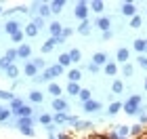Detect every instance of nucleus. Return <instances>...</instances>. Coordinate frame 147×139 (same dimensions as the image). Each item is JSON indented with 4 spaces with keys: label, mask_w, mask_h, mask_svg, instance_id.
<instances>
[{
    "label": "nucleus",
    "mask_w": 147,
    "mask_h": 139,
    "mask_svg": "<svg viewBox=\"0 0 147 139\" xmlns=\"http://www.w3.org/2000/svg\"><path fill=\"white\" fill-rule=\"evenodd\" d=\"M141 103H143L141 95H130V99H126V101L122 103V110L128 116H137L139 112H141Z\"/></svg>",
    "instance_id": "f257e3e1"
},
{
    "label": "nucleus",
    "mask_w": 147,
    "mask_h": 139,
    "mask_svg": "<svg viewBox=\"0 0 147 139\" xmlns=\"http://www.w3.org/2000/svg\"><path fill=\"white\" fill-rule=\"evenodd\" d=\"M30 13H36V17L40 19H46L49 15H53L49 2H34V9H30Z\"/></svg>",
    "instance_id": "f03ea898"
},
{
    "label": "nucleus",
    "mask_w": 147,
    "mask_h": 139,
    "mask_svg": "<svg viewBox=\"0 0 147 139\" xmlns=\"http://www.w3.org/2000/svg\"><path fill=\"white\" fill-rule=\"evenodd\" d=\"M88 2H84V0H80V2H76V9H74V17L80 19V21H84V19H88Z\"/></svg>",
    "instance_id": "7ed1b4c3"
},
{
    "label": "nucleus",
    "mask_w": 147,
    "mask_h": 139,
    "mask_svg": "<svg viewBox=\"0 0 147 139\" xmlns=\"http://www.w3.org/2000/svg\"><path fill=\"white\" fill-rule=\"evenodd\" d=\"M51 108L55 110V114H67V110H69V105L67 101H65L63 97H57V99H53V103H51Z\"/></svg>",
    "instance_id": "20e7f679"
},
{
    "label": "nucleus",
    "mask_w": 147,
    "mask_h": 139,
    "mask_svg": "<svg viewBox=\"0 0 147 139\" xmlns=\"http://www.w3.org/2000/svg\"><path fill=\"white\" fill-rule=\"evenodd\" d=\"M120 13H122L124 17H130V19H132V17L137 15V6L132 4V2H128V0H126V2L120 4Z\"/></svg>",
    "instance_id": "39448f33"
},
{
    "label": "nucleus",
    "mask_w": 147,
    "mask_h": 139,
    "mask_svg": "<svg viewBox=\"0 0 147 139\" xmlns=\"http://www.w3.org/2000/svg\"><path fill=\"white\" fill-rule=\"evenodd\" d=\"M23 28H21V23L19 21H15V19H9V21L4 23V32L9 36H13V34H17V32H21Z\"/></svg>",
    "instance_id": "423d86ee"
},
{
    "label": "nucleus",
    "mask_w": 147,
    "mask_h": 139,
    "mask_svg": "<svg viewBox=\"0 0 147 139\" xmlns=\"http://www.w3.org/2000/svg\"><path fill=\"white\" fill-rule=\"evenodd\" d=\"M17 57L19 59H32V46L28 42H21L17 46Z\"/></svg>",
    "instance_id": "0eeeda50"
},
{
    "label": "nucleus",
    "mask_w": 147,
    "mask_h": 139,
    "mask_svg": "<svg viewBox=\"0 0 147 139\" xmlns=\"http://www.w3.org/2000/svg\"><path fill=\"white\" fill-rule=\"evenodd\" d=\"M95 65H99V68H105V63L109 61V57H107V53H103V51H97L95 55H92V59H90Z\"/></svg>",
    "instance_id": "6e6552de"
},
{
    "label": "nucleus",
    "mask_w": 147,
    "mask_h": 139,
    "mask_svg": "<svg viewBox=\"0 0 147 139\" xmlns=\"http://www.w3.org/2000/svg\"><path fill=\"white\" fill-rule=\"evenodd\" d=\"M128 59H130V51L126 49V46H120V49L116 51V61H120V63H128Z\"/></svg>",
    "instance_id": "1a4fd4ad"
},
{
    "label": "nucleus",
    "mask_w": 147,
    "mask_h": 139,
    "mask_svg": "<svg viewBox=\"0 0 147 139\" xmlns=\"http://www.w3.org/2000/svg\"><path fill=\"white\" fill-rule=\"evenodd\" d=\"M78 34H82V36H90V32H92V23H90V19H84V21H80V25L76 28Z\"/></svg>",
    "instance_id": "9d476101"
},
{
    "label": "nucleus",
    "mask_w": 147,
    "mask_h": 139,
    "mask_svg": "<svg viewBox=\"0 0 147 139\" xmlns=\"http://www.w3.org/2000/svg\"><path fill=\"white\" fill-rule=\"evenodd\" d=\"M82 108H84V112H86V114H97V112L101 110V103H99V101H95V99H90V101L82 103Z\"/></svg>",
    "instance_id": "9b49d317"
},
{
    "label": "nucleus",
    "mask_w": 147,
    "mask_h": 139,
    "mask_svg": "<svg viewBox=\"0 0 147 139\" xmlns=\"http://www.w3.org/2000/svg\"><path fill=\"white\" fill-rule=\"evenodd\" d=\"M19 74H21V70H19V65H15V63H11L9 68L4 70V76H6V78H11V80H17Z\"/></svg>",
    "instance_id": "f8f14e48"
},
{
    "label": "nucleus",
    "mask_w": 147,
    "mask_h": 139,
    "mask_svg": "<svg viewBox=\"0 0 147 139\" xmlns=\"http://www.w3.org/2000/svg\"><path fill=\"white\" fill-rule=\"evenodd\" d=\"M23 74H25V76H30V78H36V76L40 74V70H38L32 61H25V65H23Z\"/></svg>",
    "instance_id": "ddd939ff"
},
{
    "label": "nucleus",
    "mask_w": 147,
    "mask_h": 139,
    "mask_svg": "<svg viewBox=\"0 0 147 139\" xmlns=\"http://www.w3.org/2000/svg\"><path fill=\"white\" fill-rule=\"evenodd\" d=\"M49 32H51V36H53V38H59V36L63 34V23H59V21L49 23Z\"/></svg>",
    "instance_id": "4468645a"
},
{
    "label": "nucleus",
    "mask_w": 147,
    "mask_h": 139,
    "mask_svg": "<svg viewBox=\"0 0 147 139\" xmlns=\"http://www.w3.org/2000/svg\"><path fill=\"white\" fill-rule=\"evenodd\" d=\"M32 114H34V110H32V105H28V103H25L21 110L13 112V116H17V118H32Z\"/></svg>",
    "instance_id": "2eb2a0df"
},
{
    "label": "nucleus",
    "mask_w": 147,
    "mask_h": 139,
    "mask_svg": "<svg viewBox=\"0 0 147 139\" xmlns=\"http://www.w3.org/2000/svg\"><path fill=\"white\" fill-rule=\"evenodd\" d=\"M132 49H135L139 55H145V53H147V40H143V38H137V40L132 42Z\"/></svg>",
    "instance_id": "dca6fc26"
},
{
    "label": "nucleus",
    "mask_w": 147,
    "mask_h": 139,
    "mask_svg": "<svg viewBox=\"0 0 147 139\" xmlns=\"http://www.w3.org/2000/svg\"><path fill=\"white\" fill-rule=\"evenodd\" d=\"M95 25H97L101 32H109V28H111V19H109V17H99Z\"/></svg>",
    "instance_id": "f3484780"
},
{
    "label": "nucleus",
    "mask_w": 147,
    "mask_h": 139,
    "mask_svg": "<svg viewBox=\"0 0 147 139\" xmlns=\"http://www.w3.org/2000/svg\"><path fill=\"white\" fill-rule=\"evenodd\" d=\"M2 59H4V61L9 63V65H11V63H15L17 59H19V57H17V49H6V53L2 55Z\"/></svg>",
    "instance_id": "a211bd4d"
},
{
    "label": "nucleus",
    "mask_w": 147,
    "mask_h": 139,
    "mask_svg": "<svg viewBox=\"0 0 147 139\" xmlns=\"http://www.w3.org/2000/svg\"><path fill=\"white\" fill-rule=\"evenodd\" d=\"M80 82H69L67 87H65V93H67V95H71V97H78L80 95Z\"/></svg>",
    "instance_id": "6ab92c4d"
},
{
    "label": "nucleus",
    "mask_w": 147,
    "mask_h": 139,
    "mask_svg": "<svg viewBox=\"0 0 147 139\" xmlns=\"http://www.w3.org/2000/svg\"><path fill=\"white\" fill-rule=\"evenodd\" d=\"M49 6H51V13L59 15V13L63 11V6H65V0H53V2H49Z\"/></svg>",
    "instance_id": "aec40b11"
},
{
    "label": "nucleus",
    "mask_w": 147,
    "mask_h": 139,
    "mask_svg": "<svg viewBox=\"0 0 147 139\" xmlns=\"http://www.w3.org/2000/svg\"><path fill=\"white\" fill-rule=\"evenodd\" d=\"M103 72H105V76H116L118 74V63L116 61H107L105 68H103Z\"/></svg>",
    "instance_id": "412c9836"
},
{
    "label": "nucleus",
    "mask_w": 147,
    "mask_h": 139,
    "mask_svg": "<svg viewBox=\"0 0 147 139\" xmlns=\"http://www.w3.org/2000/svg\"><path fill=\"white\" fill-rule=\"evenodd\" d=\"M49 93L53 95V99H57V97H61V95H63V89L59 87L57 82H49Z\"/></svg>",
    "instance_id": "4be33fe9"
},
{
    "label": "nucleus",
    "mask_w": 147,
    "mask_h": 139,
    "mask_svg": "<svg viewBox=\"0 0 147 139\" xmlns=\"http://www.w3.org/2000/svg\"><path fill=\"white\" fill-rule=\"evenodd\" d=\"M88 9H90V11H95V13H99V15H101V13L105 11V2H103V0H92V2L88 4Z\"/></svg>",
    "instance_id": "5701e85b"
},
{
    "label": "nucleus",
    "mask_w": 147,
    "mask_h": 139,
    "mask_svg": "<svg viewBox=\"0 0 147 139\" xmlns=\"http://www.w3.org/2000/svg\"><path fill=\"white\" fill-rule=\"evenodd\" d=\"M28 97H30V101H32V103H42V101H44V93H40V91H36V89H34V91H30V95H28Z\"/></svg>",
    "instance_id": "b1692460"
},
{
    "label": "nucleus",
    "mask_w": 147,
    "mask_h": 139,
    "mask_svg": "<svg viewBox=\"0 0 147 139\" xmlns=\"http://www.w3.org/2000/svg\"><path fill=\"white\" fill-rule=\"evenodd\" d=\"M116 135L118 137H128L130 135V127H128V124H116Z\"/></svg>",
    "instance_id": "393cba45"
},
{
    "label": "nucleus",
    "mask_w": 147,
    "mask_h": 139,
    "mask_svg": "<svg viewBox=\"0 0 147 139\" xmlns=\"http://www.w3.org/2000/svg\"><path fill=\"white\" fill-rule=\"evenodd\" d=\"M38 32H40V30H38V28H36V25L32 23V21H30V23L23 28V34L28 36V38H34V36H38Z\"/></svg>",
    "instance_id": "a878e982"
},
{
    "label": "nucleus",
    "mask_w": 147,
    "mask_h": 139,
    "mask_svg": "<svg viewBox=\"0 0 147 139\" xmlns=\"http://www.w3.org/2000/svg\"><path fill=\"white\" fill-rule=\"evenodd\" d=\"M120 110H122V103H120V101H111L107 105V116H116Z\"/></svg>",
    "instance_id": "bb28decb"
},
{
    "label": "nucleus",
    "mask_w": 147,
    "mask_h": 139,
    "mask_svg": "<svg viewBox=\"0 0 147 139\" xmlns=\"http://www.w3.org/2000/svg\"><path fill=\"white\" fill-rule=\"evenodd\" d=\"M67 80L69 82H80V80H82V72H80V70H69L67 72Z\"/></svg>",
    "instance_id": "cd10ccee"
},
{
    "label": "nucleus",
    "mask_w": 147,
    "mask_h": 139,
    "mask_svg": "<svg viewBox=\"0 0 147 139\" xmlns=\"http://www.w3.org/2000/svg\"><path fill=\"white\" fill-rule=\"evenodd\" d=\"M92 127H95L92 122H86V120H78V122H76V127H74V129H76V131H92Z\"/></svg>",
    "instance_id": "c85d7f7f"
},
{
    "label": "nucleus",
    "mask_w": 147,
    "mask_h": 139,
    "mask_svg": "<svg viewBox=\"0 0 147 139\" xmlns=\"http://www.w3.org/2000/svg\"><path fill=\"white\" fill-rule=\"evenodd\" d=\"M143 133H145V127H143V124H135V127H130V135L135 137V139H139Z\"/></svg>",
    "instance_id": "c756f323"
},
{
    "label": "nucleus",
    "mask_w": 147,
    "mask_h": 139,
    "mask_svg": "<svg viewBox=\"0 0 147 139\" xmlns=\"http://www.w3.org/2000/svg\"><path fill=\"white\" fill-rule=\"evenodd\" d=\"M57 59H59V61H57V63H59V65H61V68H63V70H65V68H67V65L71 63V59H69V55H67V53H61V55H59Z\"/></svg>",
    "instance_id": "7c9ffc66"
},
{
    "label": "nucleus",
    "mask_w": 147,
    "mask_h": 139,
    "mask_svg": "<svg viewBox=\"0 0 147 139\" xmlns=\"http://www.w3.org/2000/svg\"><path fill=\"white\" fill-rule=\"evenodd\" d=\"M11 118H13V112L6 110V108H2V112H0V122L6 124V122H11Z\"/></svg>",
    "instance_id": "2f4dec72"
},
{
    "label": "nucleus",
    "mask_w": 147,
    "mask_h": 139,
    "mask_svg": "<svg viewBox=\"0 0 147 139\" xmlns=\"http://www.w3.org/2000/svg\"><path fill=\"white\" fill-rule=\"evenodd\" d=\"M67 55H69V59H71V63H78L80 59H82V51H80V49H71Z\"/></svg>",
    "instance_id": "473e14b6"
},
{
    "label": "nucleus",
    "mask_w": 147,
    "mask_h": 139,
    "mask_svg": "<svg viewBox=\"0 0 147 139\" xmlns=\"http://www.w3.org/2000/svg\"><path fill=\"white\" fill-rule=\"evenodd\" d=\"M111 93H113V95H120V93H124V82H122V80H113V84H111Z\"/></svg>",
    "instance_id": "72a5a7b5"
},
{
    "label": "nucleus",
    "mask_w": 147,
    "mask_h": 139,
    "mask_svg": "<svg viewBox=\"0 0 147 139\" xmlns=\"http://www.w3.org/2000/svg\"><path fill=\"white\" fill-rule=\"evenodd\" d=\"M23 105H25V103H23V99L15 97V99H13V101H11V108H9V110H11V112H17V110H21Z\"/></svg>",
    "instance_id": "f704fd0d"
},
{
    "label": "nucleus",
    "mask_w": 147,
    "mask_h": 139,
    "mask_svg": "<svg viewBox=\"0 0 147 139\" xmlns=\"http://www.w3.org/2000/svg\"><path fill=\"white\" fill-rule=\"evenodd\" d=\"M30 61H32V63H34V65H36V68H38V70H46V61H44V59H42V57H32V59H30Z\"/></svg>",
    "instance_id": "c9c22d12"
},
{
    "label": "nucleus",
    "mask_w": 147,
    "mask_h": 139,
    "mask_svg": "<svg viewBox=\"0 0 147 139\" xmlns=\"http://www.w3.org/2000/svg\"><path fill=\"white\" fill-rule=\"evenodd\" d=\"M67 116L69 114H53V122L55 124H65L67 122Z\"/></svg>",
    "instance_id": "e433bc0d"
},
{
    "label": "nucleus",
    "mask_w": 147,
    "mask_h": 139,
    "mask_svg": "<svg viewBox=\"0 0 147 139\" xmlns=\"http://www.w3.org/2000/svg\"><path fill=\"white\" fill-rule=\"evenodd\" d=\"M141 25H143V17L137 13V15L130 19V28H135V30H137V28H141Z\"/></svg>",
    "instance_id": "4c0bfd02"
},
{
    "label": "nucleus",
    "mask_w": 147,
    "mask_h": 139,
    "mask_svg": "<svg viewBox=\"0 0 147 139\" xmlns=\"http://www.w3.org/2000/svg\"><path fill=\"white\" fill-rule=\"evenodd\" d=\"M0 99H4V101H13L15 99V95H13V91H4V89H0Z\"/></svg>",
    "instance_id": "58836bf2"
},
{
    "label": "nucleus",
    "mask_w": 147,
    "mask_h": 139,
    "mask_svg": "<svg viewBox=\"0 0 147 139\" xmlns=\"http://www.w3.org/2000/svg\"><path fill=\"white\" fill-rule=\"evenodd\" d=\"M19 127H34V120L32 118H17V129Z\"/></svg>",
    "instance_id": "ea45409f"
},
{
    "label": "nucleus",
    "mask_w": 147,
    "mask_h": 139,
    "mask_svg": "<svg viewBox=\"0 0 147 139\" xmlns=\"http://www.w3.org/2000/svg\"><path fill=\"white\" fill-rule=\"evenodd\" d=\"M80 101H82V103H86V101H90V89H82V91H80Z\"/></svg>",
    "instance_id": "a19ab883"
},
{
    "label": "nucleus",
    "mask_w": 147,
    "mask_h": 139,
    "mask_svg": "<svg viewBox=\"0 0 147 139\" xmlns=\"http://www.w3.org/2000/svg\"><path fill=\"white\" fill-rule=\"evenodd\" d=\"M132 72H135V68H132L130 63H124V65H122V74H124V78H130Z\"/></svg>",
    "instance_id": "79ce46f5"
},
{
    "label": "nucleus",
    "mask_w": 147,
    "mask_h": 139,
    "mask_svg": "<svg viewBox=\"0 0 147 139\" xmlns=\"http://www.w3.org/2000/svg\"><path fill=\"white\" fill-rule=\"evenodd\" d=\"M19 131H21V135H25V137H34L36 135L34 127H19Z\"/></svg>",
    "instance_id": "37998d69"
},
{
    "label": "nucleus",
    "mask_w": 147,
    "mask_h": 139,
    "mask_svg": "<svg viewBox=\"0 0 147 139\" xmlns=\"http://www.w3.org/2000/svg\"><path fill=\"white\" fill-rule=\"evenodd\" d=\"M40 122L44 124V127H49V124H53V116L51 114H40V118H38Z\"/></svg>",
    "instance_id": "c03bdc74"
},
{
    "label": "nucleus",
    "mask_w": 147,
    "mask_h": 139,
    "mask_svg": "<svg viewBox=\"0 0 147 139\" xmlns=\"http://www.w3.org/2000/svg\"><path fill=\"white\" fill-rule=\"evenodd\" d=\"M53 49H55V46H53V44H51L49 40H46V42H44L42 46H40V53H42V55H46V53H51Z\"/></svg>",
    "instance_id": "a18cd8bd"
},
{
    "label": "nucleus",
    "mask_w": 147,
    "mask_h": 139,
    "mask_svg": "<svg viewBox=\"0 0 147 139\" xmlns=\"http://www.w3.org/2000/svg\"><path fill=\"white\" fill-rule=\"evenodd\" d=\"M23 36H25V34H23V30H21V32H17V34H13V36H11V40H13V42H17V44H21Z\"/></svg>",
    "instance_id": "49530a36"
},
{
    "label": "nucleus",
    "mask_w": 147,
    "mask_h": 139,
    "mask_svg": "<svg viewBox=\"0 0 147 139\" xmlns=\"http://www.w3.org/2000/svg\"><path fill=\"white\" fill-rule=\"evenodd\" d=\"M137 63H139V68H143V70H147V55H139V59H137Z\"/></svg>",
    "instance_id": "de8ad7c7"
},
{
    "label": "nucleus",
    "mask_w": 147,
    "mask_h": 139,
    "mask_svg": "<svg viewBox=\"0 0 147 139\" xmlns=\"http://www.w3.org/2000/svg\"><path fill=\"white\" fill-rule=\"evenodd\" d=\"M74 34V28H65V25H63V34H61V38H63V40H67V38Z\"/></svg>",
    "instance_id": "09e8293b"
},
{
    "label": "nucleus",
    "mask_w": 147,
    "mask_h": 139,
    "mask_svg": "<svg viewBox=\"0 0 147 139\" xmlns=\"http://www.w3.org/2000/svg\"><path fill=\"white\" fill-rule=\"evenodd\" d=\"M32 23H34L38 30H42V28H44V19H40V17H34V21H32Z\"/></svg>",
    "instance_id": "8fccbe9b"
},
{
    "label": "nucleus",
    "mask_w": 147,
    "mask_h": 139,
    "mask_svg": "<svg viewBox=\"0 0 147 139\" xmlns=\"http://www.w3.org/2000/svg\"><path fill=\"white\" fill-rule=\"evenodd\" d=\"M139 124H143V127H145V124H147V114H145V112H139Z\"/></svg>",
    "instance_id": "3c124183"
},
{
    "label": "nucleus",
    "mask_w": 147,
    "mask_h": 139,
    "mask_svg": "<svg viewBox=\"0 0 147 139\" xmlns=\"http://www.w3.org/2000/svg\"><path fill=\"white\" fill-rule=\"evenodd\" d=\"M99 70H101V68H99V65H95V63H92V61L88 63V72H90V74H97V72H99Z\"/></svg>",
    "instance_id": "603ef678"
},
{
    "label": "nucleus",
    "mask_w": 147,
    "mask_h": 139,
    "mask_svg": "<svg viewBox=\"0 0 147 139\" xmlns=\"http://www.w3.org/2000/svg\"><path fill=\"white\" fill-rule=\"evenodd\" d=\"M111 36H113L111 30H109V32H103V40H111Z\"/></svg>",
    "instance_id": "864d4df0"
},
{
    "label": "nucleus",
    "mask_w": 147,
    "mask_h": 139,
    "mask_svg": "<svg viewBox=\"0 0 147 139\" xmlns=\"http://www.w3.org/2000/svg\"><path fill=\"white\" fill-rule=\"evenodd\" d=\"M57 139H71V137H69L67 133H59V135H57Z\"/></svg>",
    "instance_id": "5fc2aeb1"
},
{
    "label": "nucleus",
    "mask_w": 147,
    "mask_h": 139,
    "mask_svg": "<svg viewBox=\"0 0 147 139\" xmlns=\"http://www.w3.org/2000/svg\"><path fill=\"white\" fill-rule=\"evenodd\" d=\"M2 13H4V9H2V6H0V15H2Z\"/></svg>",
    "instance_id": "6e6d98bb"
},
{
    "label": "nucleus",
    "mask_w": 147,
    "mask_h": 139,
    "mask_svg": "<svg viewBox=\"0 0 147 139\" xmlns=\"http://www.w3.org/2000/svg\"><path fill=\"white\" fill-rule=\"evenodd\" d=\"M145 91H147V80H145Z\"/></svg>",
    "instance_id": "4d7b16f0"
},
{
    "label": "nucleus",
    "mask_w": 147,
    "mask_h": 139,
    "mask_svg": "<svg viewBox=\"0 0 147 139\" xmlns=\"http://www.w3.org/2000/svg\"><path fill=\"white\" fill-rule=\"evenodd\" d=\"M0 112H2V105H0Z\"/></svg>",
    "instance_id": "13d9d810"
},
{
    "label": "nucleus",
    "mask_w": 147,
    "mask_h": 139,
    "mask_svg": "<svg viewBox=\"0 0 147 139\" xmlns=\"http://www.w3.org/2000/svg\"><path fill=\"white\" fill-rule=\"evenodd\" d=\"M145 17H147V11H145Z\"/></svg>",
    "instance_id": "bf43d9fd"
},
{
    "label": "nucleus",
    "mask_w": 147,
    "mask_h": 139,
    "mask_svg": "<svg viewBox=\"0 0 147 139\" xmlns=\"http://www.w3.org/2000/svg\"><path fill=\"white\" fill-rule=\"evenodd\" d=\"M0 32H2V30H0Z\"/></svg>",
    "instance_id": "052dcab7"
}]
</instances>
